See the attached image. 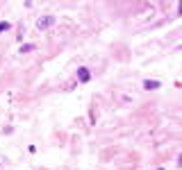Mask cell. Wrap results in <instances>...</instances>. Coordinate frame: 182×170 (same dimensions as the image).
Returning a JSON list of instances; mask_svg holds the SVG:
<instances>
[{
    "label": "cell",
    "instance_id": "3",
    "mask_svg": "<svg viewBox=\"0 0 182 170\" xmlns=\"http://www.w3.org/2000/svg\"><path fill=\"white\" fill-rule=\"evenodd\" d=\"M162 86V84L157 82V80H146V82H143V89H148V91H152V89H159Z\"/></svg>",
    "mask_w": 182,
    "mask_h": 170
},
{
    "label": "cell",
    "instance_id": "1",
    "mask_svg": "<svg viewBox=\"0 0 182 170\" xmlns=\"http://www.w3.org/2000/svg\"><path fill=\"white\" fill-rule=\"evenodd\" d=\"M55 23H57V18L52 14H46V16H41L39 21H36V27H39V30H48V27H52Z\"/></svg>",
    "mask_w": 182,
    "mask_h": 170
},
{
    "label": "cell",
    "instance_id": "2",
    "mask_svg": "<svg viewBox=\"0 0 182 170\" xmlns=\"http://www.w3.org/2000/svg\"><path fill=\"white\" fill-rule=\"evenodd\" d=\"M89 80H91V70L84 68V66L78 68V82H89Z\"/></svg>",
    "mask_w": 182,
    "mask_h": 170
},
{
    "label": "cell",
    "instance_id": "4",
    "mask_svg": "<svg viewBox=\"0 0 182 170\" xmlns=\"http://www.w3.org/2000/svg\"><path fill=\"white\" fill-rule=\"evenodd\" d=\"M34 50V45L32 43H25V45H21V52H32Z\"/></svg>",
    "mask_w": 182,
    "mask_h": 170
},
{
    "label": "cell",
    "instance_id": "5",
    "mask_svg": "<svg viewBox=\"0 0 182 170\" xmlns=\"http://www.w3.org/2000/svg\"><path fill=\"white\" fill-rule=\"evenodd\" d=\"M9 27H12V25H9L7 21H3V23H0V34H3V32H7V30H9Z\"/></svg>",
    "mask_w": 182,
    "mask_h": 170
}]
</instances>
